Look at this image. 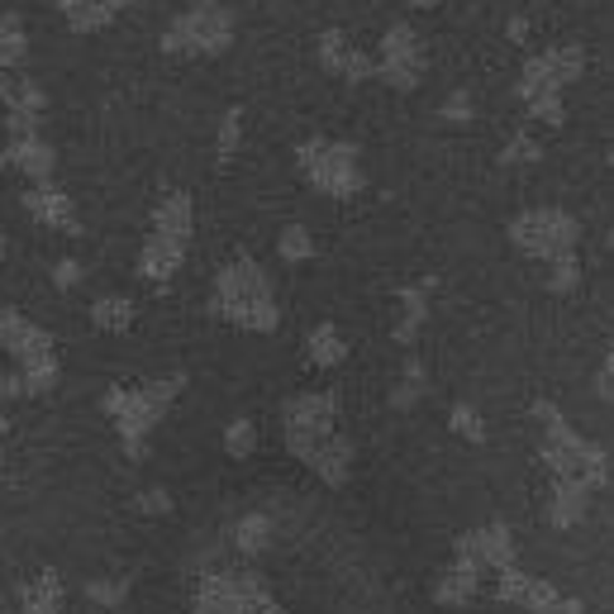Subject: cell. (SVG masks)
<instances>
[{"label": "cell", "instance_id": "obj_1", "mask_svg": "<svg viewBox=\"0 0 614 614\" xmlns=\"http://www.w3.org/2000/svg\"><path fill=\"white\" fill-rule=\"evenodd\" d=\"M210 310L220 314V320L238 324V328H257V334H271V328H277V320H281L267 271L257 267L253 257H234V263H228L220 277H214Z\"/></svg>", "mask_w": 614, "mask_h": 614}, {"label": "cell", "instance_id": "obj_2", "mask_svg": "<svg viewBox=\"0 0 614 614\" xmlns=\"http://www.w3.org/2000/svg\"><path fill=\"white\" fill-rule=\"evenodd\" d=\"M534 414L543 420V462H548L552 481H577L585 491L610 481V457L600 453L595 443H585L577 428L562 420V410H557L552 400H538Z\"/></svg>", "mask_w": 614, "mask_h": 614}, {"label": "cell", "instance_id": "obj_3", "mask_svg": "<svg viewBox=\"0 0 614 614\" xmlns=\"http://www.w3.org/2000/svg\"><path fill=\"white\" fill-rule=\"evenodd\" d=\"M181 391V377H167V381H148V386H114L105 395V410L114 414V424H120V438L129 453H143V443H148L153 424L167 414V405L177 400Z\"/></svg>", "mask_w": 614, "mask_h": 614}, {"label": "cell", "instance_id": "obj_4", "mask_svg": "<svg viewBox=\"0 0 614 614\" xmlns=\"http://www.w3.org/2000/svg\"><path fill=\"white\" fill-rule=\"evenodd\" d=\"M196 614H281V600L253 571H205L196 581Z\"/></svg>", "mask_w": 614, "mask_h": 614}, {"label": "cell", "instance_id": "obj_5", "mask_svg": "<svg viewBox=\"0 0 614 614\" xmlns=\"http://www.w3.org/2000/svg\"><path fill=\"white\" fill-rule=\"evenodd\" d=\"M295 167L305 171L310 186H320L324 196L334 200H348L362 191V163H357V148L353 143H338V138H305L295 148Z\"/></svg>", "mask_w": 614, "mask_h": 614}, {"label": "cell", "instance_id": "obj_6", "mask_svg": "<svg viewBox=\"0 0 614 614\" xmlns=\"http://www.w3.org/2000/svg\"><path fill=\"white\" fill-rule=\"evenodd\" d=\"M510 238H514V248H524L528 257L552 263V257H562V253H577L581 224H577V214L562 210V205H538V210L514 214Z\"/></svg>", "mask_w": 614, "mask_h": 614}, {"label": "cell", "instance_id": "obj_7", "mask_svg": "<svg viewBox=\"0 0 614 614\" xmlns=\"http://www.w3.org/2000/svg\"><path fill=\"white\" fill-rule=\"evenodd\" d=\"M585 71V48L581 43H548V48H538L534 57L524 63L520 71V100H543V96H562L571 81H577Z\"/></svg>", "mask_w": 614, "mask_h": 614}, {"label": "cell", "instance_id": "obj_8", "mask_svg": "<svg viewBox=\"0 0 614 614\" xmlns=\"http://www.w3.org/2000/svg\"><path fill=\"white\" fill-rule=\"evenodd\" d=\"M228 38H234V14L220 0H200L196 10L171 20V29L163 34V48L167 53H224Z\"/></svg>", "mask_w": 614, "mask_h": 614}, {"label": "cell", "instance_id": "obj_9", "mask_svg": "<svg viewBox=\"0 0 614 614\" xmlns=\"http://www.w3.org/2000/svg\"><path fill=\"white\" fill-rule=\"evenodd\" d=\"M495 595L510 600V605H524L528 614H585V605L577 595H562L552 581L528 577L520 562L505 567V571H495Z\"/></svg>", "mask_w": 614, "mask_h": 614}, {"label": "cell", "instance_id": "obj_10", "mask_svg": "<svg viewBox=\"0 0 614 614\" xmlns=\"http://www.w3.org/2000/svg\"><path fill=\"white\" fill-rule=\"evenodd\" d=\"M424 38L414 34L410 24H391L381 38V57H377V77L386 86H395V91H414L424 77Z\"/></svg>", "mask_w": 614, "mask_h": 614}, {"label": "cell", "instance_id": "obj_11", "mask_svg": "<svg viewBox=\"0 0 614 614\" xmlns=\"http://www.w3.org/2000/svg\"><path fill=\"white\" fill-rule=\"evenodd\" d=\"M324 434H338V395L334 391H305L286 400V448L314 443Z\"/></svg>", "mask_w": 614, "mask_h": 614}, {"label": "cell", "instance_id": "obj_12", "mask_svg": "<svg viewBox=\"0 0 614 614\" xmlns=\"http://www.w3.org/2000/svg\"><path fill=\"white\" fill-rule=\"evenodd\" d=\"M457 557L477 562L481 571H505V567H514V538L505 524H481L457 538Z\"/></svg>", "mask_w": 614, "mask_h": 614}, {"label": "cell", "instance_id": "obj_13", "mask_svg": "<svg viewBox=\"0 0 614 614\" xmlns=\"http://www.w3.org/2000/svg\"><path fill=\"white\" fill-rule=\"evenodd\" d=\"M291 453L328 485H343V481H348V471H353V443L343 434H324L314 443H300V448H291Z\"/></svg>", "mask_w": 614, "mask_h": 614}, {"label": "cell", "instance_id": "obj_14", "mask_svg": "<svg viewBox=\"0 0 614 614\" xmlns=\"http://www.w3.org/2000/svg\"><path fill=\"white\" fill-rule=\"evenodd\" d=\"M320 63L334 71V77H343V81H362V77H371V71H377V63H371L367 53H357L353 43L338 34V29L320 34Z\"/></svg>", "mask_w": 614, "mask_h": 614}, {"label": "cell", "instance_id": "obj_15", "mask_svg": "<svg viewBox=\"0 0 614 614\" xmlns=\"http://www.w3.org/2000/svg\"><path fill=\"white\" fill-rule=\"evenodd\" d=\"M191 224H196V210H191V196H186V191L163 196V205L153 210V234L157 238L191 243Z\"/></svg>", "mask_w": 614, "mask_h": 614}, {"label": "cell", "instance_id": "obj_16", "mask_svg": "<svg viewBox=\"0 0 614 614\" xmlns=\"http://www.w3.org/2000/svg\"><path fill=\"white\" fill-rule=\"evenodd\" d=\"M591 510V491L577 481H552V500H548V524L552 528H577Z\"/></svg>", "mask_w": 614, "mask_h": 614}, {"label": "cell", "instance_id": "obj_17", "mask_svg": "<svg viewBox=\"0 0 614 614\" xmlns=\"http://www.w3.org/2000/svg\"><path fill=\"white\" fill-rule=\"evenodd\" d=\"M477 585H481V567L467 562V557H453V567L443 571L434 585V600L438 605H467V600L477 595Z\"/></svg>", "mask_w": 614, "mask_h": 614}, {"label": "cell", "instance_id": "obj_18", "mask_svg": "<svg viewBox=\"0 0 614 614\" xmlns=\"http://www.w3.org/2000/svg\"><path fill=\"white\" fill-rule=\"evenodd\" d=\"M181 257H186V243H171V238H157V234H153L148 243H143V253H138V271H143L148 281L163 286L171 271L181 267Z\"/></svg>", "mask_w": 614, "mask_h": 614}, {"label": "cell", "instance_id": "obj_19", "mask_svg": "<svg viewBox=\"0 0 614 614\" xmlns=\"http://www.w3.org/2000/svg\"><path fill=\"white\" fill-rule=\"evenodd\" d=\"M29 210H34L43 224L77 228V214H71V200L63 191H48V186H38V191H29Z\"/></svg>", "mask_w": 614, "mask_h": 614}, {"label": "cell", "instance_id": "obj_20", "mask_svg": "<svg viewBox=\"0 0 614 614\" xmlns=\"http://www.w3.org/2000/svg\"><path fill=\"white\" fill-rule=\"evenodd\" d=\"M428 291H434V277H428V281H420V286H410V291H400V305H405V310H400V324H395V338H400V343H410L414 334H420Z\"/></svg>", "mask_w": 614, "mask_h": 614}, {"label": "cell", "instance_id": "obj_21", "mask_svg": "<svg viewBox=\"0 0 614 614\" xmlns=\"http://www.w3.org/2000/svg\"><path fill=\"white\" fill-rule=\"evenodd\" d=\"M305 357L314 367H338L343 357H348V348H343V334L334 324H320V328H310V338H305Z\"/></svg>", "mask_w": 614, "mask_h": 614}, {"label": "cell", "instance_id": "obj_22", "mask_svg": "<svg viewBox=\"0 0 614 614\" xmlns=\"http://www.w3.org/2000/svg\"><path fill=\"white\" fill-rule=\"evenodd\" d=\"M63 610V577L57 571H43V577L24 591V614H57Z\"/></svg>", "mask_w": 614, "mask_h": 614}, {"label": "cell", "instance_id": "obj_23", "mask_svg": "<svg viewBox=\"0 0 614 614\" xmlns=\"http://www.w3.org/2000/svg\"><path fill=\"white\" fill-rule=\"evenodd\" d=\"M129 5V0H67V20L77 29H100L105 20H114Z\"/></svg>", "mask_w": 614, "mask_h": 614}, {"label": "cell", "instance_id": "obj_24", "mask_svg": "<svg viewBox=\"0 0 614 614\" xmlns=\"http://www.w3.org/2000/svg\"><path fill=\"white\" fill-rule=\"evenodd\" d=\"M548 267V291L552 295H571L581 286V257L577 253H562V257H552V263H543Z\"/></svg>", "mask_w": 614, "mask_h": 614}, {"label": "cell", "instance_id": "obj_25", "mask_svg": "<svg viewBox=\"0 0 614 614\" xmlns=\"http://www.w3.org/2000/svg\"><path fill=\"white\" fill-rule=\"evenodd\" d=\"M234 543L243 552H267V543H271V520L267 514H243L238 528H234Z\"/></svg>", "mask_w": 614, "mask_h": 614}, {"label": "cell", "instance_id": "obj_26", "mask_svg": "<svg viewBox=\"0 0 614 614\" xmlns=\"http://www.w3.org/2000/svg\"><path fill=\"white\" fill-rule=\"evenodd\" d=\"M10 157H14V163H20V167L29 171V177H48V171H53V153L43 148L38 138H20V143H14V148H10Z\"/></svg>", "mask_w": 614, "mask_h": 614}, {"label": "cell", "instance_id": "obj_27", "mask_svg": "<svg viewBox=\"0 0 614 614\" xmlns=\"http://www.w3.org/2000/svg\"><path fill=\"white\" fill-rule=\"evenodd\" d=\"M91 320L100 328H129L134 324V305H129L124 295H105V300H96L91 305Z\"/></svg>", "mask_w": 614, "mask_h": 614}, {"label": "cell", "instance_id": "obj_28", "mask_svg": "<svg viewBox=\"0 0 614 614\" xmlns=\"http://www.w3.org/2000/svg\"><path fill=\"white\" fill-rule=\"evenodd\" d=\"M543 157V143L534 138V134H514L505 148H500V163L505 167H520V163H538Z\"/></svg>", "mask_w": 614, "mask_h": 614}, {"label": "cell", "instance_id": "obj_29", "mask_svg": "<svg viewBox=\"0 0 614 614\" xmlns=\"http://www.w3.org/2000/svg\"><path fill=\"white\" fill-rule=\"evenodd\" d=\"M253 448H257V424H253V420H234V424H228L224 453H228V457H248Z\"/></svg>", "mask_w": 614, "mask_h": 614}, {"label": "cell", "instance_id": "obj_30", "mask_svg": "<svg viewBox=\"0 0 614 614\" xmlns=\"http://www.w3.org/2000/svg\"><path fill=\"white\" fill-rule=\"evenodd\" d=\"M453 434H462V438H471V443H485V424H481V414L471 410V405H453Z\"/></svg>", "mask_w": 614, "mask_h": 614}, {"label": "cell", "instance_id": "obj_31", "mask_svg": "<svg viewBox=\"0 0 614 614\" xmlns=\"http://www.w3.org/2000/svg\"><path fill=\"white\" fill-rule=\"evenodd\" d=\"M310 253H314V243H310L305 228H300V224L281 228V257H286V263H305Z\"/></svg>", "mask_w": 614, "mask_h": 614}, {"label": "cell", "instance_id": "obj_32", "mask_svg": "<svg viewBox=\"0 0 614 614\" xmlns=\"http://www.w3.org/2000/svg\"><path fill=\"white\" fill-rule=\"evenodd\" d=\"M238 134H243V110H228L224 114V129H220V163H228V157H234Z\"/></svg>", "mask_w": 614, "mask_h": 614}, {"label": "cell", "instance_id": "obj_33", "mask_svg": "<svg viewBox=\"0 0 614 614\" xmlns=\"http://www.w3.org/2000/svg\"><path fill=\"white\" fill-rule=\"evenodd\" d=\"M595 391L605 400H614V348L605 353V362H600V371H595Z\"/></svg>", "mask_w": 614, "mask_h": 614}, {"label": "cell", "instance_id": "obj_34", "mask_svg": "<svg viewBox=\"0 0 614 614\" xmlns=\"http://www.w3.org/2000/svg\"><path fill=\"white\" fill-rule=\"evenodd\" d=\"M124 591H129V581H96V585H91V595L105 600V605H114V600H120Z\"/></svg>", "mask_w": 614, "mask_h": 614}, {"label": "cell", "instance_id": "obj_35", "mask_svg": "<svg viewBox=\"0 0 614 614\" xmlns=\"http://www.w3.org/2000/svg\"><path fill=\"white\" fill-rule=\"evenodd\" d=\"M443 114H448V120H457V124H467V114H471V100H467V96H453L448 105H443Z\"/></svg>", "mask_w": 614, "mask_h": 614}, {"label": "cell", "instance_id": "obj_36", "mask_svg": "<svg viewBox=\"0 0 614 614\" xmlns=\"http://www.w3.org/2000/svg\"><path fill=\"white\" fill-rule=\"evenodd\" d=\"M143 510H148V514H163V510H171V500H167L163 491H148V495H143Z\"/></svg>", "mask_w": 614, "mask_h": 614}, {"label": "cell", "instance_id": "obj_37", "mask_svg": "<svg viewBox=\"0 0 614 614\" xmlns=\"http://www.w3.org/2000/svg\"><path fill=\"white\" fill-rule=\"evenodd\" d=\"M505 34H510L514 43H520V38H528V20H520V14H514V20L505 24Z\"/></svg>", "mask_w": 614, "mask_h": 614}, {"label": "cell", "instance_id": "obj_38", "mask_svg": "<svg viewBox=\"0 0 614 614\" xmlns=\"http://www.w3.org/2000/svg\"><path fill=\"white\" fill-rule=\"evenodd\" d=\"M57 281H63V286L77 281V263H63V267H57Z\"/></svg>", "mask_w": 614, "mask_h": 614}, {"label": "cell", "instance_id": "obj_39", "mask_svg": "<svg viewBox=\"0 0 614 614\" xmlns=\"http://www.w3.org/2000/svg\"><path fill=\"white\" fill-rule=\"evenodd\" d=\"M414 5H424V10H434V5H438V0H414Z\"/></svg>", "mask_w": 614, "mask_h": 614}, {"label": "cell", "instance_id": "obj_40", "mask_svg": "<svg viewBox=\"0 0 614 614\" xmlns=\"http://www.w3.org/2000/svg\"><path fill=\"white\" fill-rule=\"evenodd\" d=\"M605 167H610V177H614V148H610V157H605Z\"/></svg>", "mask_w": 614, "mask_h": 614}, {"label": "cell", "instance_id": "obj_41", "mask_svg": "<svg viewBox=\"0 0 614 614\" xmlns=\"http://www.w3.org/2000/svg\"><path fill=\"white\" fill-rule=\"evenodd\" d=\"M610 248H614V228H610Z\"/></svg>", "mask_w": 614, "mask_h": 614}]
</instances>
